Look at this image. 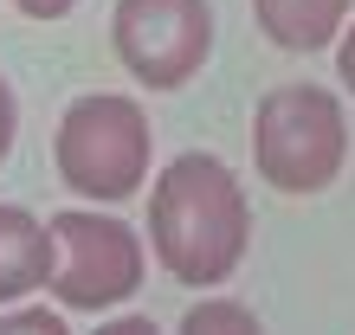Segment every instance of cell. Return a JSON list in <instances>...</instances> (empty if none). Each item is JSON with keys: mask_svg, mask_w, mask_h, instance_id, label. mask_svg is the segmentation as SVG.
I'll use <instances>...</instances> for the list:
<instances>
[{"mask_svg": "<svg viewBox=\"0 0 355 335\" xmlns=\"http://www.w3.org/2000/svg\"><path fill=\"white\" fill-rule=\"evenodd\" d=\"M245 245H252V200H245V181L233 168L207 149L162 161L149 187L155 264L187 290H214L245 264Z\"/></svg>", "mask_w": 355, "mask_h": 335, "instance_id": "6da1fadb", "label": "cell"}, {"mask_svg": "<svg viewBox=\"0 0 355 335\" xmlns=\"http://www.w3.org/2000/svg\"><path fill=\"white\" fill-rule=\"evenodd\" d=\"M149 149H155L149 110H142L136 97H123V91L71 97L65 116H58V136H52L58 181H65L78 200H91V206H123L130 194H142Z\"/></svg>", "mask_w": 355, "mask_h": 335, "instance_id": "7a4b0ae2", "label": "cell"}, {"mask_svg": "<svg viewBox=\"0 0 355 335\" xmlns=\"http://www.w3.org/2000/svg\"><path fill=\"white\" fill-rule=\"evenodd\" d=\"M349 161V116L323 84H278L252 110V168L278 194H323Z\"/></svg>", "mask_w": 355, "mask_h": 335, "instance_id": "3957f363", "label": "cell"}, {"mask_svg": "<svg viewBox=\"0 0 355 335\" xmlns=\"http://www.w3.org/2000/svg\"><path fill=\"white\" fill-rule=\"evenodd\" d=\"M149 251L116 213H52V303L58 309H116L142 290Z\"/></svg>", "mask_w": 355, "mask_h": 335, "instance_id": "277c9868", "label": "cell"}, {"mask_svg": "<svg viewBox=\"0 0 355 335\" xmlns=\"http://www.w3.org/2000/svg\"><path fill=\"white\" fill-rule=\"evenodd\" d=\"M110 52L142 91H181L214 52V7L207 0H116Z\"/></svg>", "mask_w": 355, "mask_h": 335, "instance_id": "5b68a950", "label": "cell"}, {"mask_svg": "<svg viewBox=\"0 0 355 335\" xmlns=\"http://www.w3.org/2000/svg\"><path fill=\"white\" fill-rule=\"evenodd\" d=\"M52 284V219L0 200V303H26Z\"/></svg>", "mask_w": 355, "mask_h": 335, "instance_id": "8992f818", "label": "cell"}, {"mask_svg": "<svg viewBox=\"0 0 355 335\" xmlns=\"http://www.w3.org/2000/svg\"><path fill=\"white\" fill-rule=\"evenodd\" d=\"M252 13L278 52H329L349 33L355 0H252Z\"/></svg>", "mask_w": 355, "mask_h": 335, "instance_id": "52a82bcc", "label": "cell"}, {"mask_svg": "<svg viewBox=\"0 0 355 335\" xmlns=\"http://www.w3.org/2000/svg\"><path fill=\"white\" fill-rule=\"evenodd\" d=\"M175 335H265V323H259L245 303H233V297H200V303L181 316Z\"/></svg>", "mask_w": 355, "mask_h": 335, "instance_id": "ba28073f", "label": "cell"}, {"mask_svg": "<svg viewBox=\"0 0 355 335\" xmlns=\"http://www.w3.org/2000/svg\"><path fill=\"white\" fill-rule=\"evenodd\" d=\"M0 335H71V323L58 309H46V303H13L0 316Z\"/></svg>", "mask_w": 355, "mask_h": 335, "instance_id": "9c48e42d", "label": "cell"}, {"mask_svg": "<svg viewBox=\"0 0 355 335\" xmlns=\"http://www.w3.org/2000/svg\"><path fill=\"white\" fill-rule=\"evenodd\" d=\"M13 136H19V103H13V84L0 78V161L13 155Z\"/></svg>", "mask_w": 355, "mask_h": 335, "instance_id": "30bf717a", "label": "cell"}, {"mask_svg": "<svg viewBox=\"0 0 355 335\" xmlns=\"http://www.w3.org/2000/svg\"><path fill=\"white\" fill-rule=\"evenodd\" d=\"M91 335H162L149 316H110V323H97Z\"/></svg>", "mask_w": 355, "mask_h": 335, "instance_id": "8fae6325", "label": "cell"}, {"mask_svg": "<svg viewBox=\"0 0 355 335\" xmlns=\"http://www.w3.org/2000/svg\"><path fill=\"white\" fill-rule=\"evenodd\" d=\"M13 7L26 13V19H65V13L78 7V0H13Z\"/></svg>", "mask_w": 355, "mask_h": 335, "instance_id": "7c38bea8", "label": "cell"}, {"mask_svg": "<svg viewBox=\"0 0 355 335\" xmlns=\"http://www.w3.org/2000/svg\"><path fill=\"white\" fill-rule=\"evenodd\" d=\"M336 78L349 84V91H355V19H349V33L336 39Z\"/></svg>", "mask_w": 355, "mask_h": 335, "instance_id": "4fadbf2b", "label": "cell"}]
</instances>
